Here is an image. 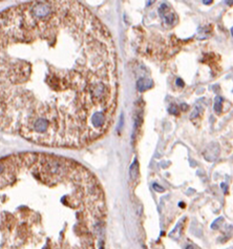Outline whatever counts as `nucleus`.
Listing matches in <instances>:
<instances>
[{"instance_id":"nucleus-4","label":"nucleus","mask_w":233,"mask_h":249,"mask_svg":"<svg viewBox=\"0 0 233 249\" xmlns=\"http://www.w3.org/2000/svg\"><path fill=\"white\" fill-rule=\"evenodd\" d=\"M150 86V84H149V82H145V80H140L139 82H138V87H139L140 91H144V89H148V87Z\"/></svg>"},{"instance_id":"nucleus-12","label":"nucleus","mask_w":233,"mask_h":249,"mask_svg":"<svg viewBox=\"0 0 233 249\" xmlns=\"http://www.w3.org/2000/svg\"><path fill=\"white\" fill-rule=\"evenodd\" d=\"M186 249H194V247H193V246H191V245H188V246H187V248H186Z\"/></svg>"},{"instance_id":"nucleus-8","label":"nucleus","mask_w":233,"mask_h":249,"mask_svg":"<svg viewBox=\"0 0 233 249\" xmlns=\"http://www.w3.org/2000/svg\"><path fill=\"white\" fill-rule=\"evenodd\" d=\"M153 188L156 190V191H159V192H163L164 191V188L162 186H160V185H158V184H153Z\"/></svg>"},{"instance_id":"nucleus-2","label":"nucleus","mask_w":233,"mask_h":249,"mask_svg":"<svg viewBox=\"0 0 233 249\" xmlns=\"http://www.w3.org/2000/svg\"><path fill=\"white\" fill-rule=\"evenodd\" d=\"M223 102H224L223 97L221 96L215 97V100H214V112L216 114L222 113V110H223Z\"/></svg>"},{"instance_id":"nucleus-9","label":"nucleus","mask_w":233,"mask_h":249,"mask_svg":"<svg viewBox=\"0 0 233 249\" xmlns=\"http://www.w3.org/2000/svg\"><path fill=\"white\" fill-rule=\"evenodd\" d=\"M176 85H178V86H180V87L184 86V82H183V80L182 79H178V80H176Z\"/></svg>"},{"instance_id":"nucleus-14","label":"nucleus","mask_w":233,"mask_h":249,"mask_svg":"<svg viewBox=\"0 0 233 249\" xmlns=\"http://www.w3.org/2000/svg\"><path fill=\"white\" fill-rule=\"evenodd\" d=\"M231 34H232V36H233V27L231 29Z\"/></svg>"},{"instance_id":"nucleus-13","label":"nucleus","mask_w":233,"mask_h":249,"mask_svg":"<svg viewBox=\"0 0 233 249\" xmlns=\"http://www.w3.org/2000/svg\"><path fill=\"white\" fill-rule=\"evenodd\" d=\"M225 3H229V4H232L233 1H225Z\"/></svg>"},{"instance_id":"nucleus-11","label":"nucleus","mask_w":233,"mask_h":249,"mask_svg":"<svg viewBox=\"0 0 233 249\" xmlns=\"http://www.w3.org/2000/svg\"><path fill=\"white\" fill-rule=\"evenodd\" d=\"M203 3H205V4H209V3H212V0H209V1H206V0H204V1H203Z\"/></svg>"},{"instance_id":"nucleus-7","label":"nucleus","mask_w":233,"mask_h":249,"mask_svg":"<svg viewBox=\"0 0 233 249\" xmlns=\"http://www.w3.org/2000/svg\"><path fill=\"white\" fill-rule=\"evenodd\" d=\"M168 112L170 114H173V115H176V114L179 113V109H178V107H176V105H174V104H171L170 107L168 108Z\"/></svg>"},{"instance_id":"nucleus-6","label":"nucleus","mask_w":233,"mask_h":249,"mask_svg":"<svg viewBox=\"0 0 233 249\" xmlns=\"http://www.w3.org/2000/svg\"><path fill=\"white\" fill-rule=\"evenodd\" d=\"M165 20L167 23L169 24H172L173 22H174V13H168V14L165 16Z\"/></svg>"},{"instance_id":"nucleus-5","label":"nucleus","mask_w":233,"mask_h":249,"mask_svg":"<svg viewBox=\"0 0 233 249\" xmlns=\"http://www.w3.org/2000/svg\"><path fill=\"white\" fill-rule=\"evenodd\" d=\"M223 221H224V219L222 218V217H221V218H219V219H216V220L211 224V228H212V229H219V226L222 225V222H223Z\"/></svg>"},{"instance_id":"nucleus-1","label":"nucleus","mask_w":233,"mask_h":249,"mask_svg":"<svg viewBox=\"0 0 233 249\" xmlns=\"http://www.w3.org/2000/svg\"><path fill=\"white\" fill-rule=\"evenodd\" d=\"M115 55L109 31L80 2L0 13V130L47 147L100 139L117 109Z\"/></svg>"},{"instance_id":"nucleus-10","label":"nucleus","mask_w":233,"mask_h":249,"mask_svg":"<svg viewBox=\"0 0 233 249\" xmlns=\"http://www.w3.org/2000/svg\"><path fill=\"white\" fill-rule=\"evenodd\" d=\"M221 186H222V188H223L224 192H227V191H228V186H227V184H225V183H222Z\"/></svg>"},{"instance_id":"nucleus-3","label":"nucleus","mask_w":233,"mask_h":249,"mask_svg":"<svg viewBox=\"0 0 233 249\" xmlns=\"http://www.w3.org/2000/svg\"><path fill=\"white\" fill-rule=\"evenodd\" d=\"M138 170H139V165H138V161L135 160V162L132 163V165L130 166V177L132 180H135L138 177Z\"/></svg>"}]
</instances>
